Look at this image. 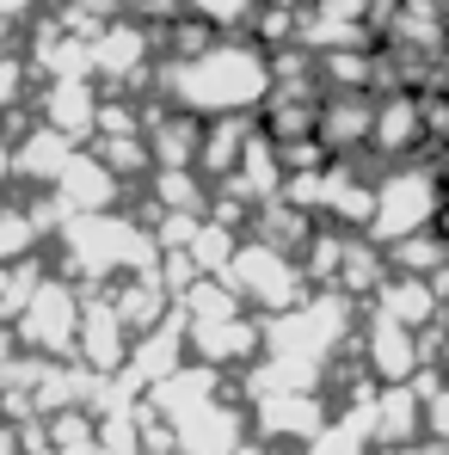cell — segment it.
<instances>
[{
    "label": "cell",
    "instance_id": "ac0fdd59",
    "mask_svg": "<svg viewBox=\"0 0 449 455\" xmlns=\"http://www.w3.org/2000/svg\"><path fill=\"white\" fill-rule=\"evenodd\" d=\"M253 130H259V117H210L204 142H197V172L204 179H228L240 166L246 142H253Z\"/></svg>",
    "mask_w": 449,
    "mask_h": 455
},
{
    "label": "cell",
    "instance_id": "52a82bcc",
    "mask_svg": "<svg viewBox=\"0 0 449 455\" xmlns=\"http://www.w3.org/2000/svg\"><path fill=\"white\" fill-rule=\"evenodd\" d=\"M166 431H172V450L179 455H234L246 437H253V419H246V400H234V394H210V400H197V406H185V412H172V419H160Z\"/></svg>",
    "mask_w": 449,
    "mask_h": 455
},
{
    "label": "cell",
    "instance_id": "2e32d148",
    "mask_svg": "<svg viewBox=\"0 0 449 455\" xmlns=\"http://www.w3.org/2000/svg\"><path fill=\"white\" fill-rule=\"evenodd\" d=\"M50 191H56L62 216H80V210H111V204H117V191H124V179H117L99 154L75 148V160L62 166V179H56Z\"/></svg>",
    "mask_w": 449,
    "mask_h": 455
},
{
    "label": "cell",
    "instance_id": "d4e9b609",
    "mask_svg": "<svg viewBox=\"0 0 449 455\" xmlns=\"http://www.w3.org/2000/svg\"><path fill=\"white\" fill-rule=\"evenodd\" d=\"M19 80H25L19 56H6V50H0V105H12V99H19Z\"/></svg>",
    "mask_w": 449,
    "mask_h": 455
},
{
    "label": "cell",
    "instance_id": "6da1fadb",
    "mask_svg": "<svg viewBox=\"0 0 449 455\" xmlns=\"http://www.w3.org/2000/svg\"><path fill=\"white\" fill-rule=\"evenodd\" d=\"M160 92L166 105L191 111V117H259V105L271 99V50L259 37H240V31H216L204 37L197 50L185 56H166L160 68Z\"/></svg>",
    "mask_w": 449,
    "mask_h": 455
},
{
    "label": "cell",
    "instance_id": "30bf717a",
    "mask_svg": "<svg viewBox=\"0 0 449 455\" xmlns=\"http://www.w3.org/2000/svg\"><path fill=\"white\" fill-rule=\"evenodd\" d=\"M419 148H431V130H425V92L388 86V92L375 99L370 154H381V160H413Z\"/></svg>",
    "mask_w": 449,
    "mask_h": 455
},
{
    "label": "cell",
    "instance_id": "8fae6325",
    "mask_svg": "<svg viewBox=\"0 0 449 455\" xmlns=\"http://www.w3.org/2000/svg\"><path fill=\"white\" fill-rule=\"evenodd\" d=\"M160 50L154 31L142 19H105L92 37H86V56H92V80H117L130 86L136 75H148V56Z\"/></svg>",
    "mask_w": 449,
    "mask_h": 455
},
{
    "label": "cell",
    "instance_id": "83f0119b",
    "mask_svg": "<svg viewBox=\"0 0 449 455\" xmlns=\"http://www.w3.org/2000/svg\"><path fill=\"white\" fill-rule=\"evenodd\" d=\"M0 455H25V443H19V431H12V425H0Z\"/></svg>",
    "mask_w": 449,
    "mask_h": 455
},
{
    "label": "cell",
    "instance_id": "5b68a950",
    "mask_svg": "<svg viewBox=\"0 0 449 455\" xmlns=\"http://www.w3.org/2000/svg\"><path fill=\"white\" fill-rule=\"evenodd\" d=\"M240 400H246L253 437L284 443V450H301L333 419V394L326 387H240Z\"/></svg>",
    "mask_w": 449,
    "mask_h": 455
},
{
    "label": "cell",
    "instance_id": "3957f363",
    "mask_svg": "<svg viewBox=\"0 0 449 455\" xmlns=\"http://www.w3.org/2000/svg\"><path fill=\"white\" fill-rule=\"evenodd\" d=\"M444 210H449V191H444L437 160H388L375 172V210L364 234L375 246H388V240H406L419 228H437Z\"/></svg>",
    "mask_w": 449,
    "mask_h": 455
},
{
    "label": "cell",
    "instance_id": "5bb4252c",
    "mask_svg": "<svg viewBox=\"0 0 449 455\" xmlns=\"http://www.w3.org/2000/svg\"><path fill=\"white\" fill-rule=\"evenodd\" d=\"M364 307L375 314H388V320H400V326H413V332H431L437 320H444L449 296L437 290V277H413V271H388L381 277V290H375Z\"/></svg>",
    "mask_w": 449,
    "mask_h": 455
},
{
    "label": "cell",
    "instance_id": "44dd1931",
    "mask_svg": "<svg viewBox=\"0 0 449 455\" xmlns=\"http://www.w3.org/2000/svg\"><path fill=\"white\" fill-rule=\"evenodd\" d=\"M172 6L185 19H197V25H210V31H246L265 0H172Z\"/></svg>",
    "mask_w": 449,
    "mask_h": 455
},
{
    "label": "cell",
    "instance_id": "7a4b0ae2",
    "mask_svg": "<svg viewBox=\"0 0 449 455\" xmlns=\"http://www.w3.org/2000/svg\"><path fill=\"white\" fill-rule=\"evenodd\" d=\"M62 252H68V271L80 277H130V271H154L160 265V246L142 222L117 216V210H80L62 216Z\"/></svg>",
    "mask_w": 449,
    "mask_h": 455
},
{
    "label": "cell",
    "instance_id": "7c38bea8",
    "mask_svg": "<svg viewBox=\"0 0 449 455\" xmlns=\"http://www.w3.org/2000/svg\"><path fill=\"white\" fill-rule=\"evenodd\" d=\"M370 124H375V92H339L326 86L314 105V136L333 160H357L370 148Z\"/></svg>",
    "mask_w": 449,
    "mask_h": 455
},
{
    "label": "cell",
    "instance_id": "f1b7e54d",
    "mask_svg": "<svg viewBox=\"0 0 449 455\" xmlns=\"http://www.w3.org/2000/svg\"><path fill=\"white\" fill-rule=\"evenodd\" d=\"M0 179H12V142H0Z\"/></svg>",
    "mask_w": 449,
    "mask_h": 455
},
{
    "label": "cell",
    "instance_id": "9a60e30c",
    "mask_svg": "<svg viewBox=\"0 0 449 455\" xmlns=\"http://www.w3.org/2000/svg\"><path fill=\"white\" fill-rule=\"evenodd\" d=\"M425 437V394L413 381H375V450L394 455Z\"/></svg>",
    "mask_w": 449,
    "mask_h": 455
},
{
    "label": "cell",
    "instance_id": "d6986e66",
    "mask_svg": "<svg viewBox=\"0 0 449 455\" xmlns=\"http://www.w3.org/2000/svg\"><path fill=\"white\" fill-rule=\"evenodd\" d=\"M75 136H62V130H50V124H37L19 148H12V172L19 179H37V185H56L62 179V166L75 160Z\"/></svg>",
    "mask_w": 449,
    "mask_h": 455
},
{
    "label": "cell",
    "instance_id": "e0dca14e",
    "mask_svg": "<svg viewBox=\"0 0 449 455\" xmlns=\"http://www.w3.org/2000/svg\"><path fill=\"white\" fill-rule=\"evenodd\" d=\"M44 124L50 130H62V136H75L86 142L92 136V124H99V92H92V75H62L44 86Z\"/></svg>",
    "mask_w": 449,
    "mask_h": 455
},
{
    "label": "cell",
    "instance_id": "603a6c76",
    "mask_svg": "<svg viewBox=\"0 0 449 455\" xmlns=\"http://www.w3.org/2000/svg\"><path fill=\"white\" fill-rule=\"evenodd\" d=\"M425 437L431 443H449V376H437L425 387Z\"/></svg>",
    "mask_w": 449,
    "mask_h": 455
},
{
    "label": "cell",
    "instance_id": "4fadbf2b",
    "mask_svg": "<svg viewBox=\"0 0 449 455\" xmlns=\"http://www.w3.org/2000/svg\"><path fill=\"white\" fill-rule=\"evenodd\" d=\"M130 339H136V332L117 320L111 296H92V302H80L75 351H80V363H86L92 376H117V370H124V357H130Z\"/></svg>",
    "mask_w": 449,
    "mask_h": 455
},
{
    "label": "cell",
    "instance_id": "484cf974",
    "mask_svg": "<svg viewBox=\"0 0 449 455\" xmlns=\"http://www.w3.org/2000/svg\"><path fill=\"white\" fill-rule=\"evenodd\" d=\"M234 455H284V443H265V437H246Z\"/></svg>",
    "mask_w": 449,
    "mask_h": 455
},
{
    "label": "cell",
    "instance_id": "277c9868",
    "mask_svg": "<svg viewBox=\"0 0 449 455\" xmlns=\"http://www.w3.org/2000/svg\"><path fill=\"white\" fill-rule=\"evenodd\" d=\"M222 283L253 307V314H284V307H296L301 296L314 290L296 252H290V246H271V240H259V234H240Z\"/></svg>",
    "mask_w": 449,
    "mask_h": 455
},
{
    "label": "cell",
    "instance_id": "7402d4cb",
    "mask_svg": "<svg viewBox=\"0 0 449 455\" xmlns=\"http://www.w3.org/2000/svg\"><path fill=\"white\" fill-rule=\"evenodd\" d=\"M301 455H381V450H375L357 425H345V419L333 412V419H326V425H320V431L301 443Z\"/></svg>",
    "mask_w": 449,
    "mask_h": 455
},
{
    "label": "cell",
    "instance_id": "8992f818",
    "mask_svg": "<svg viewBox=\"0 0 449 455\" xmlns=\"http://www.w3.org/2000/svg\"><path fill=\"white\" fill-rule=\"evenodd\" d=\"M12 332L31 357H68L80 332V296L62 283V277H37L25 307L12 314Z\"/></svg>",
    "mask_w": 449,
    "mask_h": 455
},
{
    "label": "cell",
    "instance_id": "ba28073f",
    "mask_svg": "<svg viewBox=\"0 0 449 455\" xmlns=\"http://www.w3.org/2000/svg\"><path fill=\"white\" fill-rule=\"evenodd\" d=\"M351 351H357V370L375 381H413L425 370V332H413V326H400V320H388L375 307H370V320L357 314Z\"/></svg>",
    "mask_w": 449,
    "mask_h": 455
},
{
    "label": "cell",
    "instance_id": "cb8c5ba5",
    "mask_svg": "<svg viewBox=\"0 0 449 455\" xmlns=\"http://www.w3.org/2000/svg\"><path fill=\"white\" fill-rule=\"evenodd\" d=\"M31 283H37V271H6V265H0V326H6V320L25 307Z\"/></svg>",
    "mask_w": 449,
    "mask_h": 455
},
{
    "label": "cell",
    "instance_id": "ffe728a7",
    "mask_svg": "<svg viewBox=\"0 0 449 455\" xmlns=\"http://www.w3.org/2000/svg\"><path fill=\"white\" fill-rule=\"evenodd\" d=\"M154 197H160V210H197V216L210 210L197 166H154Z\"/></svg>",
    "mask_w": 449,
    "mask_h": 455
},
{
    "label": "cell",
    "instance_id": "9c48e42d",
    "mask_svg": "<svg viewBox=\"0 0 449 455\" xmlns=\"http://www.w3.org/2000/svg\"><path fill=\"white\" fill-rule=\"evenodd\" d=\"M185 351L210 370H246L259 351H265V320L253 307H234V314H216V320H185Z\"/></svg>",
    "mask_w": 449,
    "mask_h": 455
},
{
    "label": "cell",
    "instance_id": "4316f807",
    "mask_svg": "<svg viewBox=\"0 0 449 455\" xmlns=\"http://www.w3.org/2000/svg\"><path fill=\"white\" fill-rule=\"evenodd\" d=\"M31 6H44V0H0V19H25Z\"/></svg>",
    "mask_w": 449,
    "mask_h": 455
},
{
    "label": "cell",
    "instance_id": "f546056e",
    "mask_svg": "<svg viewBox=\"0 0 449 455\" xmlns=\"http://www.w3.org/2000/svg\"><path fill=\"white\" fill-rule=\"evenodd\" d=\"M44 455H99V443H80V450H44Z\"/></svg>",
    "mask_w": 449,
    "mask_h": 455
}]
</instances>
